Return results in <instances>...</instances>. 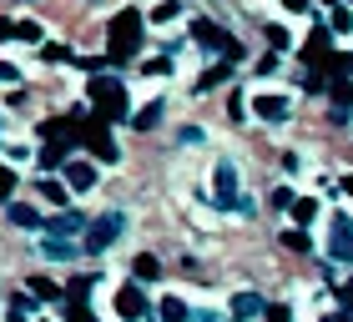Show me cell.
<instances>
[{"instance_id":"obj_14","label":"cell","mask_w":353,"mask_h":322,"mask_svg":"<svg viewBox=\"0 0 353 322\" xmlns=\"http://www.w3.org/2000/svg\"><path fill=\"white\" fill-rule=\"evenodd\" d=\"M71 232H81V217L76 212H61V217L46 222V237H71Z\"/></svg>"},{"instance_id":"obj_18","label":"cell","mask_w":353,"mask_h":322,"mask_svg":"<svg viewBox=\"0 0 353 322\" xmlns=\"http://www.w3.org/2000/svg\"><path fill=\"white\" fill-rule=\"evenodd\" d=\"M162 111H167L162 101H147V106H141V111H137V126H141V131H152V126H157V121H162Z\"/></svg>"},{"instance_id":"obj_24","label":"cell","mask_w":353,"mask_h":322,"mask_svg":"<svg viewBox=\"0 0 353 322\" xmlns=\"http://www.w3.org/2000/svg\"><path fill=\"white\" fill-rule=\"evenodd\" d=\"M176 10H182V6H176V0H162V6L152 10V21H176Z\"/></svg>"},{"instance_id":"obj_12","label":"cell","mask_w":353,"mask_h":322,"mask_svg":"<svg viewBox=\"0 0 353 322\" xmlns=\"http://www.w3.org/2000/svg\"><path fill=\"white\" fill-rule=\"evenodd\" d=\"M228 76H232V66H228V61H222V66L202 71L197 80H192V91H197V96H202V91H217V86H222V80H228Z\"/></svg>"},{"instance_id":"obj_21","label":"cell","mask_w":353,"mask_h":322,"mask_svg":"<svg viewBox=\"0 0 353 322\" xmlns=\"http://www.w3.org/2000/svg\"><path fill=\"white\" fill-rule=\"evenodd\" d=\"M10 222L15 227H41V212L36 206H10Z\"/></svg>"},{"instance_id":"obj_16","label":"cell","mask_w":353,"mask_h":322,"mask_svg":"<svg viewBox=\"0 0 353 322\" xmlns=\"http://www.w3.org/2000/svg\"><path fill=\"white\" fill-rule=\"evenodd\" d=\"M288 212H293V222H298V227H308V222L318 217V202H308V197H293V202H288Z\"/></svg>"},{"instance_id":"obj_22","label":"cell","mask_w":353,"mask_h":322,"mask_svg":"<svg viewBox=\"0 0 353 322\" xmlns=\"http://www.w3.org/2000/svg\"><path fill=\"white\" fill-rule=\"evenodd\" d=\"M283 242H288V252H308V247H313V242H308V232H303V227L283 232Z\"/></svg>"},{"instance_id":"obj_13","label":"cell","mask_w":353,"mask_h":322,"mask_svg":"<svg viewBox=\"0 0 353 322\" xmlns=\"http://www.w3.org/2000/svg\"><path fill=\"white\" fill-rule=\"evenodd\" d=\"M41 252H46V257H56V262H71V257H81V247H71L66 237H46V242H41Z\"/></svg>"},{"instance_id":"obj_29","label":"cell","mask_w":353,"mask_h":322,"mask_svg":"<svg viewBox=\"0 0 353 322\" xmlns=\"http://www.w3.org/2000/svg\"><path fill=\"white\" fill-rule=\"evenodd\" d=\"M263 317H268V322H288L293 312H288V308H263Z\"/></svg>"},{"instance_id":"obj_8","label":"cell","mask_w":353,"mask_h":322,"mask_svg":"<svg viewBox=\"0 0 353 322\" xmlns=\"http://www.w3.org/2000/svg\"><path fill=\"white\" fill-rule=\"evenodd\" d=\"M217 206H237V167L232 161H217Z\"/></svg>"},{"instance_id":"obj_28","label":"cell","mask_w":353,"mask_h":322,"mask_svg":"<svg viewBox=\"0 0 353 322\" xmlns=\"http://www.w3.org/2000/svg\"><path fill=\"white\" fill-rule=\"evenodd\" d=\"M167 71H172V61H167V56H162V61H147V76H167Z\"/></svg>"},{"instance_id":"obj_30","label":"cell","mask_w":353,"mask_h":322,"mask_svg":"<svg viewBox=\"0 0 353 322\" xmlns=\"http://www.w3.org/2000/svg\"><path fill=\"white\" fill-rule=\"evenodd\" d=\"M187 322H222V312H207L202 308V312H187Z\"/></svg>"},{"instance_id":"obj_23","label":"cell","mask_w":353,"mask_h":322,"mask_svg":"<svg viewBox=\"0 0 353 322\" xmlns=\"http://www.w3.org/2000/svg\"><path fill=\"white\" fill-rule=\"evenodd\" d=\"M30 292H36V297H46V302H51V297H61V287H56V282H46V277H36V282H30Z\"/></svg>"},{"instance_id":"obj_26","label":"cell","mask_w":353,"mask_h":322,"mask_svg":"<svg viewBox=\"0 0 353 322\" xmlns=\"http://www.w3.org/2000/svg\"><path fill=\"white\" fill-rule=\"evenodd\" d=\"M21 80V66H10V61H0V86H15Z\"/></svg>"},{"instance_id":"obj_1","label":"cell","mask_w":353,"mask_h":322,"mask_svg":"<svg viewBox=\"0 0 353 322\" xmlns=\"http://www.w3.org/2000/svg\"><path fill=\"white\" fill-rule=\"evenodd\" d=\"M141 45V10H121L106 30V56L111 61H132Z\"/></svg>"},{"instance_id":"obj_34","label":"cell","mask_w":353,"mask_h":322,"mask_svg":"<svg viewBox=\"0 0 353 322\" xmlns=\"http://www.w3.org/2000/svg\"><path fill=\"white\" fill-rule=\"evenodd\" d=\"M323 322H343V317H323Z\"/></svg>"},{"instance_id":"obj_25","label":"cell","mask_w":353,"mask_h":322,"mask_svg":"<svg viewBox=\"0 0 353 322\" xmlns=\"http://www.w3.org/2000/svg\"><path fill=\"white\" fill-rule=\"evenodd\" d=\"M293 197H298L293 186H278V191H272V206H278V212H288V202H293Z\"/></svg>"},{"instance_id":"obj_11","label":"cell","mask_w":353,"mask_h":322,"mask_svg":"<svg viewBox=\"0 0 353 322\" xmlns=\"http://www.w3.org/2000/svg\"><path fill=\"white\" fill-rule=\"evenodd\" d=\"M66 186L71 191H91L96 186V167H91V161H71V167H66Z\"/></svg>"},{"instance_id":"obj_32","label":"cell","mask_w":353,"mask_h":322,"mask_svg":"<svg viewBox=\"0 0 353 322\" xmlns=\"http://www.w3.org/2000/svg\"><path fill=\"white\" fill-rule=\"evenodd\" d=\"M283 6H288V10H308V0H283Z\"/></svg>"},{"instance_id":"obj_19","label":"cell","mask_w":353,"mask_h":322,"mask_svg":"<svg viewBox=\"0 0 353 322\" xmlns=\"http://www.w3.org/2000/svg\"><path fill=\"white\" fill-rule=\"evenodd\" d=\"M157 312H162L167 322H187V302L182 297H162V308H157Z\"/></svg>"},{"instance_id":"obj_33","label":"cell","mask_w":353,"mask_h":322,"mask_svg":"<svg viewBox=\"0 0 353 322\" xmlns=\"http://www.w3.org/2000/svg\"><path fill=\"white\" fill-rule=\"evenodd\" d=\"M343 186H348V197H353V176H348V182H343Z\"/></svg>"},{"instance_id":"obj_2","label":"cell","mask_w":353,"mask_h":322,"mask_svg":"<svg viewBox=\"0 0 353 322\" xmlns=\"http://www.w3.org/2000/svg\"><path fill=\"white\" fill-rule=\"evenodd\" d=\"M91 101H96V121H121L126 111H132V101H126V86L121 80H111V76H96L91 80Z\"/></svg>"},{"instance_id":"obj_3","label":"cell","mask_w":353,"mask_h":322,"mask_svg":"<svg viewBox=\"0 0 353 322\" xmlns=\"http://www.w3.org/2000/svg\"><path fill=\"white\" fill-rule=\"evenodd\" d=\"M121 232H126V217H121V212H106V217H96L91 227H86V242H81V247H86V252H106Z\"/></svg>"},{"instance_id":"obj_20","label":"cell","mask_w":353,"mask_h":322,"mask_svg":"<svg viewBox=\"0 0 353 322\" xmlns=\"http://www.w3.org/2000/svg\"><path fill=\"white\" fill-rule=\"evenodd\" d=\"M157 272H162V262H157L152 252H141V257H137V277H141V282H157Z\"/></svg>"},{"instance_id":"obj_7","label":"cell","mask_w":353,"mask_h":322,"mask_svg":"<svg viewBox=\"0 0 353 322\" xmlns=\"http://www.w3.org/2000/svg\"><path fill=\"white\" fill-rule=\"evenodd\" d=\"M81 141L101 156V161H117V147H111V136H106V121H96L91 116V126H81Z\"/></svg>"},{"instance_id":"obj_17","label":"cell","mask_w":353,"mask_h":322,"mask_svg":"<svg viewBox=\"0 0 353 322\" xmlns=\"http://www.w3.org/2000/svg\"><path fill=\"white\" fill-rule=\"evenodd\" d=\"M66 197H71V186H66V182H41V202L66 206Z\"/></svg>"},{"instance_id":"obj_31","label":"cell","mask_w":353,"mask_h":322,"mask_svg":"<svg viewBox=\"0 0 353 322\" xmlns=\"http://www.w3.org/2000/svg\"><path fill=\"white\" fill-rule=\"evenodd\" d=\"M339 297H343V308H353V277H348V282L339 287Z\"/></svg>"},{"instance_id":"obj_27","label":"cell","mask_w":353,"mask_h":322,"mask_svg":"<svg viewBox=\"0 0 353 322\" xmlns=\"http://www.w3.org/2000/svg\"><path fill=\"white\" fill-rule=\"evenodd\" d=\"M10 191H15V171L0 167V197H10Z\"/></svg>"},{"instance_id":"obj_4","label":"cell","mask_w":353,"mask_h":322,"mask_svg":"<svg viewBox=\"0 0 353 322\" xmlns=\"http://www.w3.org/2000/svg\"><path fill=\"white\" fill-rule=\"evenodd\" d=\"M192 41H197L202 51H222L228 61H237V45H232V36L217 21H202V15H197V21H192Z\"/></svg>"},{"instance_id":"obj_10","label":"cell","mask_w":353,"mask_h":322,"mask_svg":"<svg viewBox=\"0 0 353 322\" xmlns=\"http://www.w3.org/2000/svg\"><path fill=\"white\" fill-rule=\"evenodd\" d=\"M10 36H15V41H30V45H41V41H46L36 21H0V41H10Z\"/></svg>"},{"instance_id":"obj_15","label":"cell","mask_w":353,"mask_h":322,"mask_svg":"<svg viewBox=\"0 0 353 322\" xmlns=\"http://www.w3.org/2000/svg\"><path fill=\"white\" fill-rule=\"evenodd\" d=\"M263 312V297H252V292H237L232 297V317L237 322H248V317H258Z\"/></svg>"},{"instance_id":"obj_35","label":"cell","mask_w":353,"mask_h":322,"mask_svg":"<svg viewBox=\"0 0 353 322\" xmlns=\"http://www.w3.org/2000/svg\"><path fill=\"white\" fill-rule=\"evenodd\" d=\"M348 6H353V0H348Z\"/></svg>"},{"instance_id":"obj_9","label":"cell","mask_w":353,"mask_h":322,"mask_svg":"<svg viewBox=\"0 0 353 322\" xmlns=\"http://www.w3.org/2000/svg\"><path fill=\"white\" fill-rule=\"evenodd\" d=\"M252 116H263V121H288V101H283V96H272V91H263V96H252Z\"/></svg>"},{"instance_id":"obj_5","label":"cell","mask_w":353,"mask_h":322,"mask_svg":"<svg viewBox=\"0 0 353 322\" xmlns=\"http://www.w3.org/2000/svg\"><path fill=\"white\" fill-rule=\"evenodd\" d=\"M117 317H126V322H141V317H147V297H141L137 282H121V287H117Z\"/></svg>"},{"instance_id":"obj_6","label":"cell","mask_w":353,"mask_h":322,"mask_svg":"<svg viewBox=\"0 0 353 322\" xmlns=\"http://www.w3.org/2000/svg\"><path fill=\"white\" fill-rule=\"evenodd\" d=\"M333 262H353V222L343 212H333V242H328Z\"/></svg>"}]
</instances>
